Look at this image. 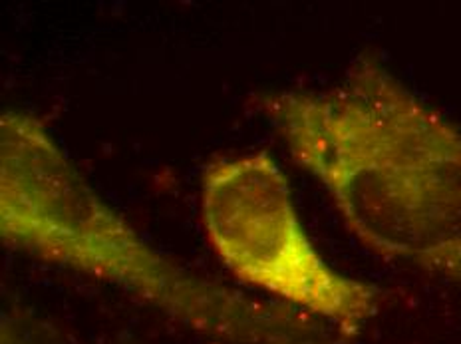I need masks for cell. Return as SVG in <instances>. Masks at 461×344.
<instances>
[{
	"mask_svg": "<svg viewBox=\"0 0 461 344\" xmlns=\"http://www.w3.org/2000/svg\"><path fill=\"white\" fill-rule=\"evenodd\" d=\"M0 235L13 249L112 285L223 344H330L311 317L173 261L95 194L44 123L0 118Z\"/></svg>",
	"mask_w": 461,
	"mask_h": 344,
	"instance_id": "2",
	"label": "cell"
},
{
	"mask_svg": "<svg viewBox=\"0 0 461 344\" xmlns=\"http://www.w3.org/2000/svg\"><path fill=\"white\" fill-rule=\"evenodd\" d=\"M3 344H24V339L18 334L13 322H5L3 327Z\"/></svg>",
	"mask_w": 461,
	"mask_h": 344,
	"instance_id": "4",
	"label": "cell"
},
{
	"mask_svg": "<svg viewBox=\"0 0 461 344\" xmlns=\"http://www.w3.org/2000/svg\"><path fill=\"white\" fill-rule=\"evenodd\" d=\"M207 245L249 289L352 339L376 317L382 293L336 271L296 212L285 171L268 151L219 158L199 184Z\"/></svg>",
	"mask_w": 461,
	"mask_h": 344,
	"instance_id": "3",
	"label": "cell"
},
{
	"mask_svg": "<svg viewBox=\"0 0 461 344\" xmlns=\"http://www.w3.org/2000/svg\"><path fill=\"white\" fill-rule=\"evenodd\" d=\"M257 108L362 247L461 285L459 128L372 56L329 88L268 92Z\"/></svg>",
	"mask_w": 461,
	"mask_h": 344,
	"instance_id": "1",
	"label": "cell"
}]
</instances>
